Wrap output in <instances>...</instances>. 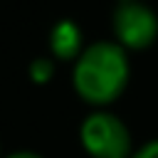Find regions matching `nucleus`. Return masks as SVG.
Wrapping results in <instances>:
<instances>
[{
    "label": "nucleus",
    "mask_w": 158,
    "mask_h": 158,
    "mask_svg": "<svg viewBox=\"0 0 158 158\" xmlns=\"http://www.w3.org/2000/svg\"><path fill=\"white\" fill-rule=\"evenodd\" d=\"M7 158H42V156L30 153V151H17V153H12V156H7Z\"/></svg>",
    "instance_id": "obj_7"
},
{
    "label": "nucleus",
    "mask_w": 158,
    "mask_h": 158,
    "mask_svg": "<svg viewBox=\"0 0 158 158\" xmlns=\"http://www.w3.org/2000/svg\"><path fill=\"white\" fill-rule=\"evenodd\" d=\"M30 77L35 79V81H47L49 77H52V62L49 59H35L32 64H30Z\"/></svg>",
    "instance_id": "obj_5"
},
{
    "label": "nucleus",
    "mask_w": 158,
    "mask_h": 158,
    "mask_svg": "<svg viewBox=\"0 0 158 158\" xmlns=\"http://www.w3.org/2000/svg\"><path fill=\"white\" fill-rule=\"evenodd\" d=\"M81 146L94 158H128L131 136L114 114L96 111L81 123Z\"/></svg>",
    "instance_id": "obj_2"
},
{
    "label": "nucleus",
    "mask_w": 158,
    "mask_h": 158,
    "mask_svg": "<svg viewBox=\"0 0 158 158\" xmlns=\"http://www.w3.org/2000/svg\"><path fill=\"white\" fill-rule=\"evenodd\" d=\"M114 32L123 49H146L158 35V17L148 7L128 0L114 12Z\"/></svg>",
    "instance_id": "obj_3"
},
{
    "label": "nucleus",
    "mask_w": 158,
    "mask_h": 158,
    "mask_svg": "<svg viewBox=\"0 0 158 158\" xmlns=\"http://www.w3.org/2000/svg\"><path fill=\"white\" fill-rule=\"evenodd\" d=\"M128 81V59L121 44L96 42L81 52L74 67V89L94 106L111 104Z\"/></svg>",
    "instance_id": "obj_1"
},
{
    "label": "nucleus",
    "mask_w": 158,
    "mask_h": 158,
    "mask_svg": "<svg viewBox=\"0 0 158 158\" xmlns=\"http://www.w3.org/2000/svg\"><path fill=\"white\" fill-rule=\"evenodd\" d=\"M133 158H158V141H151V143H146Z\"/></svg>",
    "instance_id": "obj_6"
},
{
    "label": "nucleus",
    "mask_w": 158,
    "mask_h": 158,
    "mask_svg": "<svg viewBox=\"0 0 158 158\" xmlns=\"http://www.w3.org/2000/svg\"><path fill=\"white\" fill-rule=\"evenodd\" d=\"M49 47H52V52H54L59 59L74 57V54L79 52V47H81V35H79V30H77V25L69 22V20L59 22V25L52 30Z\"/></svg>",
    "instance_id": "obj_4"
}]
</instances>
